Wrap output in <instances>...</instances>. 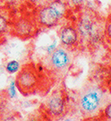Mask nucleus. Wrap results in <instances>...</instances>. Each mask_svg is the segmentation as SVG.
I'll return each mask as SVG.
<instances>
[{"instance_id":"nucleus-3","label":"nucleus","mask_w":111,"mask_h":121,"mask_svg":"<svg viewBox=\"0 0 111 121\" xmlns=\"http://www.w3.org/2000/svg\"><path fill=\"white\" fill-rule=\"evenodd\" d=\"M67 10V4L62 0H51L38 9L35 20L41 27L53 28L66 16Z\"/></svg>"},{"instance_id":"nucleus-15","label":"nucleus","mask_w":111,"mask_h":121,"mask_svg":"<svg viewBox=\"0 0 111 121\" xmlns=\"http://www.w3.org/2000/svg\"><path fill=\"white\" fill-rule=\"evenodd\" d=\"M28 2H29L30 4H40L42 3V1L43 0H27Z\"/></svg>"},{"instance_id":"nucleus-2","label":"nucleus","mask_w":111,"mask_h":121,"mask_svg":"<svg viewBox=\"0 0 111 121\" xmlns=\"http://www.w3.org/2000/svg\"><path fill=\"white\" fill-rule=\"evenodd\" d=\"M79 111L84 117H93L106 105V94L95 85H88L79 92L77 99Z\"/></svg>"},{"instance_id":"nucleus-10","label":"nucleus","mask_w":111,"mask_h":121,"mask_svg":"<svg viewBox=\"0 0 111 121\" xmlns=\"http://www.w3.org/2000/svg\"><path fill=\"white\" fill-rule=\"evenodd\" d=\"M10 26L8 19L5 15L0 13V35L5 34L10 29Z\"/></svg>"},{"instance_id":"nucleus-8","label":"nucleus","mask_w":111,"mask_h":121,"mask_svg":"<svg viewBox=\"0 0 111 121\" xmlns=\"http://www.w3.org/2000/svg\"><path fill=\"white\" fill-rule=\"evenodd\" d=\"M59 39L61 43L67 48H71L77 45L79 42V35L74 25H66L59 31Z\"/></svg>"},{"instance_id":"nucleus-5","label":"nucleus","mask_w":111,"mask_h":121,"mask_svg":"<svg viewBox=\"0 0 111 121\" xmlns=\"http://www.w3.org/2000/svg\"><path fill=\"white\" fill-rule=\"evenodd\" d=\"M48 65L51 70L57 73H65L72 63V55L65 46L57 47L52 53L48 54Z\"/></svg>"},{"instance_id":"nucleus-14","label":"nucleus","mask_w":111,"mask_h":121,"mask_svg":"<svg viewBox=\"0 0 111 121\" xmlns=\"http://www.w3.org/2000/svg\"><path fill=\"white\" fill-rule=\"evenodd\" d=\"M56 48H57V43H56V42H53V43H51L50 45L47 46V48H46V52H47V54L52 53Z\"/></svg>"},{"instance_id":"nucleus-13","label":"nucleus","mask_w":111,"mask_h":121,"mask_svg":"<svg viewBox=\"0 0 111 121\" xmlns=\"http://www.w3.org/2000/svg\"><path fill=\"white\" fill-rule=\"evenodd\" d=\"M103 112H104L105 118L108 120H111V102L105 105L104 109H103Z\"/></svg>"},{"instance_id":"nucleus-9","label":"nucleus","mask_w":111,"mask_h":121,"mask_svg":"<svg viewBox=\"0 0 111 121\" xmlns=\"http://www.w3.org/2000/svg\"><path fill=\"white\" fill-rule=\"evenodd\" d=\"M21 68V65L18 60L13 59L10 60L9 62H7V64L5 65V71L9 74H14L17 73Z\"/></svg>"},{"instance_id":"nucleus-12","label":"nucleus","mask_w":111,"mask_h":121,"mask_svg":"<svg viewBox=\"0 0 111 121\" xmlns=\"http://www.w3.org/2000/svg\"><path fill=\"white\" fill-rule=\"evenodd\" d=\"M17 87L16 84H15V81H11L10 85L8 87V95H9V97L12 98V99H14V98L17 97Z\"/></svg>"},{"instance_id":"nucleus-11","label":"nucleus","mask_w":111,"mask_h":121,"mask_svg":"<svg viewBox=\"0 0 111 121\" xmlns=\"http://www.w3.org/2000/svg\"><path fill=\"white\" fill-rule=\"evenodd\" d=\"M104 36L111 43V13L108 16L105 20V29H104Z\"/></svg>"},{"instance_id":"nucleus-6","label":"nucleus","mask_w":111,"mask_h":121,"mask_svg":"<svg viewBox=\"0 0 111 121\" xmlns=\"http://www.w3.org/2000/svg\"><path fill=\"white\" fill-rule=\"evenodd\" d=\"M37 26L39 25L35 19L29 16H20L10 26V32L18 39L28 40L37 34Z\"/></svg>"},{"instance_id":"nucleus-7","label":"nucleus","mask_w":111,"mask_h":121,"mask_svg":"<svg viewBox=\"0 0 111 121\" xmlns=\"http://www.w3.org/2000/svg\"><path fill=\"white\" fill-rule=\"evenodd\" d=\"M44 106L47 113L51 117L59 118L62 116L66 109V99L63 91L61 89L53 91L46 98Z\"/></svg>"},{"instance_id":"nucleus-16","label":"nucleus","mask_w":111,"mask_h":121,"mask_svg":"<svg viewBox=\"0 0 111 121\" xmlns=\"http://www.w3.org/2000/svg\"><path fill=\"white\" fill-rule=\"evenodd\" d=\"M72 1V3L74 4H82L83 2H84V0H71Z\"/></svg>"},{"instance_id":"nucleus-4","label":"nucleus","mask_w":111,"mask_h":121,"mask_svg":"<svg viewBox=\"0 0 111 121\" xmlns=\"http://www.w3.org/2000/svg\"><path fill=\"white\" fill-rule=\"evenodd\" d=\"M17 89L24 96H29L37 93L40 86V76L33 65H23L15 77Z\"/></svg>"},{"instance_id":"nucleus-1","label":"nucleus","mask_w":111,"mask_h":121,"mask_svg":"<svg viewBox=\"0 0 111 121\" xmlns=\"http://www.w3.org/2000/svg\"><path fill=\"white\" fill-rule=\"evenodd\" d=\"M105 20L92 10H84L78 16L77 29L79 40L93 43L104 35Z\"/></svg>"}]
</instances>
